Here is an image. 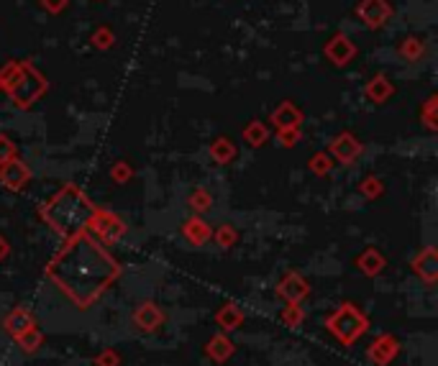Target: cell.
Masks as SVG:
<instances>
[{
	"label": "cell",
	"instance_id": "83f0119b",
	"mask_svg": "<svg viewBox=\"0 0 438 366\" xmlns=\"http://www.w3.org/2000/svg\"><path fill=\"white\" fill-rule=\"evenodd\" d=\"M211 203H213L211 195H208V192H205V190H195V192H192V195H190V208H192V210H195V213H205V210H208V208H211Z\"/></svg>",
	"mask_w": 438,
	"mask_h": 366
},
{
	"label": "cell",
	"instance_id": "7402d4cb",
	"mask_svg": "<svg viewBox=\"0 0 438 366\" xmlns=\"http://www.w3.org/2000/svg\"><path fill=\"white\" fill-rule=\"evenodd\" d=\"M303 320H305V308H300V303H287V308L282 313V323L287 328H300Z\"/></svg>",
	"mask_w": 438,
	"mask_h": 366
},
{
	"label": "cell",
	"instance_id": "e575fe53",
	"mask_svg": "<svg viewBox=\"0 0 438 366\" xmlns=\"http://www.w3.org/2000/svg\"><path fill=\"white\" fill-rule=\"evenodd\" d=\"M280 141H282V146H295L297 141H300V131L297 128H282L280 131Z\"/></svg>",
	"mask_w": 438,
	"mask_h": 366
},
{
	"label": "cell",
	"instance_id": "5b68a950",
	"mask_svg": "<svg viewBox=\"0 0 438 366\" xmlns=\"http://www.w3.org/2000/svg\"><path fill=\"white\" fill-rule=\"evenodd\" d=\"M90 231L95 236L103 239V244H115V241L126 233V223L115 215V213H108V210H95L90 220Z\"/></svg>",
	"mask_w": 438,
	"mask_h": 366
},
{
	"label": "cell",
	"instance_id": "277c9868",
	"mask_svg": "<svg viewBox=\"0 0 438 366\" xmlns=\"http://www.w3.org/2000/svg\"><path fill=\"white\" fill-rule=\"evenodd\" d=\"M44 90H46V80L39 75V72L31 67V64H21V77H18V82L11 87V98H13L15 106H31L39 95H44Z\"/></svg>",
	"mask_w": 438,
	"mask_h": 366
},
{
	"label": "cell",
	"instance_id": "603a6c76",
	"mask_svg": "<svg viewBox=\"0 0 438 366\" xmlns=\"http://www.w3.org/2000/svg\"><path fill=\"white\" fill-rule=\"evenodd\" d=\"M389 92H392V87H389V82L384 77H375L372 82L367 84V95L375 100V103H382V100L387 98Z\"/></svg>",
	"mask_w": 438,
	"mask_h": 366
},
{
	"label": "cell",
	"instance_id": "30bf717a",
	"mask_svg": "<svg viewBox=\"0 0 438 366\" xmlns=\"http://www.w3.org/2000/svg\"><path fill=\"white\" fill-rule=\"evenodd\" d=\"M359 154H361V144L351 134H341L339 139L331 141V156H336V162L349 164Z\"/></svg>",
	"mask_w": 438,
	"mask_h": 366
},
{
	"label": "cell",
	"instance_id": "d4e9b609",
	"mask_svg": "<svg viewBox=\"0 0 438 366\" xmlns=\"http://www.w3.org/2000/svg\"><path fill=\"white\" fill-rule=\"evenodd\" d=\"M267 128L259 123V120H254V123H249L246 131H244V139L251 144V146H262L264 141H267Z\"/></svg>",
	"mask_w": 438,
	"mask_h": 366
},
{
	"label": "cell",
	"instance_id": "4dcf8cb0",
	"mask_svg": "<svg viewBox=\"0 0 438 366\" xmlns=\"http://www.w3.org/2000/svg\"><path fill=\"white\" fill-rule=\"evenodd\" d=\"M331 156L328 154H315L311 159V169L315 172V175H328V169H331Z\"/></svg>",
	"mask_w": 438,
	"mask_h": 366
},
{
	"label": "cell",
	"instance_id": "d6986e66",
	"mask_svg": "<svg viewBox=\"0 0 438 366\" xmlns=\"http://www.w3.org/2000/svg\"><path fill=\"white\" fill-rule=\"evenodd\" d=\"M215 323L223 328V331H236L241 323H244V310L239 305L228 303L218 310V315H215Z\"/></svg>",
	"mask_w": 438,
	"mask_h": 366
},
{
	"label": "cell",
	"instance_id": "484cf974",
	"mask_svg": "<svg viewBox=\"0 0 438 366\" xmlns=\"http://www.w3.org/2000/svg\"><path fill=\"white\" fill-rule=\"evenodd\" d=\"M18 77H21V64L18 62H11L6 67V70L0 72V87H6V90H11L15 82H18Z\"/></svg>",
	"mask_w": 438,
	"mask_h": 366
},
{
	"label": "cell",
	"instance_id": "e0dca14e",
	"mask_svg": "<svg viewBox=\"0 0 438 366\" xmlns=\"http://www.w3.org/2000/svg\"><path fill=\"white\" fill-rule=\"evenodd\" d=\"M325 54H328V59L336 64H346L349 59L353 56V46L351 42H349L346 36H333L331 42H328V46H325Z\"/></svg>",
	"mask_w": 438,
	"mask_h": 366
},
{
	"label": "cell",
	"instance_id": "ffe728a7",
	"mask_svg": "<svg viewBox=\"0 0 438 366\" xmlns=\"http://www.w3.org/2000/svg\"><path fill=\"white\" fill-rule=\"evenodd\" d=\"M211 156H213V162L215 164H228V162H234V156H236V146L231 144L228 139H215L211 144Z\"/></svg>",
	"mask_w": 438,
	"mask_h": 366
},
{
	"label": "cell",
	"instance_id": "6da1fadb",
	"mask_svg": "<svg viewBox=\"0 0 438 366\" xmlns=\"http://www.w3.org/2000/svg\"><path fill=\"white\" fill-rule=\"evenodd\" d=\"M118 274V261L85 233L67 241V246L46 267V277L80 310L90 308L100 297V292L113 284Z\"/></svg>",
	"mask_w": 438,
	"mask_h": 366
},
{
	"label": "cell",
	"instance_id": "4fadbf2b",
	"mask_svg": "<svg viewBox=\"0 0 438 366\" xmlns=\"http://www.w3.org/2000/svg\"><path fill=\"white\" fill-rule=\"evenodd\" d=\"M205 353H208V359H213L215 364H226L231 356L236 353V346L231 343V338L218 333V336H213L208 343H205Z\"/></svg>",
	"mask_w": 438,
	"mask_h": 366
},
{
	"label": "cell",
	"instance_id": "f546056e",
	"mask_svg": "<svg viewBox=\"0 0 438 366\" xmlns=\"http://www.w3.org/2000/svg\"><path fill=\"white\" fill-rule=\"evenodd\" d=\"M111 177H113L118 184H123V182H128V179L134 177V167H131L128 162H118L113 169H111Z\"/></svg>",
	"mask_w": 438,
	"mask_h": 366
},
{
	"label": "cell",
	"instance_id": "7a4b0ae2",
	"mask_svg": "<svg viewBox=\"0 0 438 366\" xmlns=\"http://www.w3.org/2000/svg\"><path fill=\"white\" fill-rule=\"evenodd\" d=\"M95 210L98 208L90 203V197L80 190V187L64 184L62 190L44 205L42 215L59 236H64V239L70 241L90 228V220L95 215Z\"/></svg>",
	"mask_w": 438,
	"mask_h": 366
},
{
	"label": "cell",
	"instance_id": "7c38bea8",
	"mask_svg": "<svg viewBox=\"0 0 438 366\" xmlns=\"http://www.w3.org/2000/svg\"><path fill=\"white\" fill-rule=\"evenodd\" d=\"M359 15L364 18L367 26H382L389 18V6L387 0H361Z\"/></svg>",
	"mask_w": 438,
	"mask_h": 366
},
{
	"label": "cell",
	"instance_id": "8fae6325",
	"mask_svg": "<svg viewBox=\"0 0 438 366\" xmlns=\"http://www.w3.org/2000/svg\"><path fill=\"white\" fill-rule=\"evenodd\" d=\"M413 269H415V274L420 277L423 282L433 284L438 277V256H436V248H425L423 253H418L415 259H413Z\"/></svg>",
	"mask_w": 438,
	"mask_h": 366
},
{
	"label": "cell",
	"instance_id": "d6a6232c",
	"mask_svg": "<svg viewBox=\"0 0 438 366\" xmlns=\"http://www.w3.org/2000/svg\"><path fill=\"white\" fill-rule=\"evenodd\" d=\"M92 42H95V46H100V49H108V46L113 44V31H108V28H98V31L92 34Z\"/></svg>",
	"mask_w": 438,
	"mask_h": 366
},
{
	"label": "cell",
	"instance_id": "9a60e30c",
	"mask_svg": "<svg viewBox=\"0 0 438 366\" xmlns=\"http://www.w3.org/2000/svg\"><path fill=\"white\" fill-rule=\"evenodd\" d=\"M182 233L192 246H203V244H208L213 239V228L203 218H190L182 225Z\"/></svg>",
	"mask_w": 438,
	"mask_h": 366
},
{
	"label": "cell",
	"instance_id": "8992f818",
	"mask_svg": "<svg viewBox=\"0 0 438 366\" xmlns=\"http://www.w3.org/2000/svg\"><path fill=\"white\" fill-rule=\"evenodd\" d=\"M29 179H31V169L23 162H18V159L0 164V184L8 187V190H21V187L29 184Z\"/></svg>",
	"mask_w": 438,
	"mask_h": 366
},
{
	"label": "cell",
	"instance_id": "ac0fdd59",
	"mask_svg": "<svg viewBox=\"0 0 438 366\" xmlns=\"http://www.w3.org/2000/svg\"><path fill=\"white\" fill-rule=\"evenodd\" d=\"M356 267H359L361 274L367 277H377L384 269V256H382L377 248H367V251L359 253V259H356Z\"/></svg>",
	"mask_w": 438,
	"mask_h": 366
},
{
	"label": "cell",
	"instance_id": "3957f363",
	"mask_svg": "<svg viewBox=\"0 0 438 366\" xmlns=\"http://www.w3.org/2000/svg\"><path fill=\"white\" fill-rule=\"evenodd\" d=\"M325 328H328L331 336L339 338L344 346H353L364 333H367L369 320L356 305L344 303L328 320H325Z\"/></svg>",
	"mask_w": 438,
	"mask_h": 366
},
{
	"label": "cell",
	"instance_id": "836d02e7",
	"mask_svg": "<svg viewBox=\"0 0 438 366\" xmlns=\"http://www.w3.org/2000/svg\"><path fill=\"white\" fill-rule=\"evenodd\" d=\"M95 366H120V356L113 351V348H106V351L95 359Z\"/></svg>",
	"mask_w": 438,
	"mask_h": 366
},
{
	"label": "cell",
	"instance_id": "5bb4252c",
	"mask_svg": "<svg viewBox=\"0 0 438 366\" xmlns=\"http://www.w3.org/2000/svg\"><path fill=\"white\" fill-rule=\"evenodd\" d=\"M36 320L34 315H31L26 308H15L13 313H8V317L3 320V328H6V333H11V336H21L23 331H29V328H34Z\"/></svg>",
	"mask_w": 438,
	"mask_h": 366
},
{
	"label": "cell",
	"instance_id": "4316f807",
	"mask_svg": "<svg viewBox=\"0 0 438 366\" xmlns=\"http://www.w3.org/2000/svg\"><path fill=\"white\" fill-rule=\"evenodd\" d=\"M403 56L405 59H410V62H418V56L423 54V42L420 39H405L403 44Z\"/></svg>",
	"mask_w": 438,
	"mask_h": 366
},
{
	"label": "cell",
	"instance_id": "2e32d148",
	"mask_svg": "<svg viewBox=\"0 0 438 366\" xmlns=\"http://www.w3.org/2000/svg\"><path fill=\"white\" fill-rule=\"evenodd\" d=\"M300 120H303V113L297 111L292 103H282V106L272 113V123L277 126V131H282V128H297L300 126Z\"/></svg>",
	"mask_w": 438,
	"mask_h": 366
},
{
	"label": "cell",
	"instance_id": "cb8c5ba5",
	"mask_svg": "<svg viewBox=\"0 0 438 366\" xmlns=\"http://www.w3.org/2000/svg\"><path fill=\"white\" fill-rule=\"evenodd\" d=\"M213 239H215V244H218L220 248H231L239 241V233H236V228L234 225H220L218 231L213 233Z\"/></svg>",
	"mask_w": 438,
	"mask_h": 366
},
{
	"label": "cell",
	"instance_id": "9c48e42d",
	"mask_svg": "<svg viewBox=\"0 0 438 366\" xmlns=\"http://www.w3.org/2000/svg\"><path fill=\"white\" fill-rule=\"evenodd\" d=\"M134 323L139 325L144 333L159 331V328H162V323H164L162 308H159V305H154V303L139 305V308H136V313H134Z\"/></svg>",
	"mask_w": 438,
	"mask_h": 366
},
{
	"label": "cell",
	"instance_id": "8d00e7d4",
	"mask_svg": "<svg viewBox=\"0 0 438 366\" xmlns=\"http://www.w3.org/2000/svg\"><path fill=\"white\" fill-rule=\"evenodd\" d=\"M8 253H11V246H8V241L3 239V236H0V261L6 259Z\"/></svg>",
	"mask_w": 438,
	"mask_h": 366
},
{
	"label": "cell",
	"instance_id": "d590c367",
	"mask_svg": "<svg viewBox=\"0 0 438 366\" xmlns=\"http://www.w3.org/2000/svg\"><path fill=\"white\" fill-rule=\"evenodd\" d=\"M44 6L49 8V11H54V13H59V11L67 6V0H44Z\"/></svg>",
	"mask_w": 438,
	"mask_h": 366
},
{
	"label": "cell",
	"instance_id": "f1b7e54d",
	"mask_svg": "<svg viewBox=\"0 0 438 366\" xmlns=\"http://www.w3.org/2000/svg\"><path fill=\"white\" fill-rule=\"evenodd\" d=\"M361 195L364 197H369V200H375V197H380L382 195V190H384V187H382V182L380 179H377V177H367V179H364V182H361Z\"/></svg>",
	"mask_w": 438,
	"mask_h": 366
},
{
	"label": "cell",
	"instance_id": "1f68e13d",
	"mask_svg": "<svg viewBox=\"0 0 438 366\" xmlns=\"http://www.w3.org/2000/svg\"><path fill=\"white\" fill-rule=\"evenodd\" d=\"M11 159H15V146H13V141L8 139V136H0V164L11 162Z\"/></svg>",
	"mask_w": 438,
	"mask_h": 366
},
{
	"label": "cell",
	"instance_id": "52a82bcc",
	"mask_svg": "<svg viewBox=\"0 0 438 366\" xmlns=\"http://www.w3.org/2000/svg\"><path fill=\"white\" fill-rule=\"evenodd\" d=\"M397 353H400V343H397V338L392 336H380L372 341V346H369V361L377 366H387L392 364V359H395Z\"/></svg>",
	"mask_w": 438,
	"mask_h": 366
},
{
	"label": "cell",
	"instance_id": "44dd1931",
	"mask_svg": "<svg viewBox=\"0 0 438 366\" xmlns=\"http://www.w3.org/2000/svg\"><path fill=\"white\" fill-rule=\"evenodd\" d=\"M42 341H44V333L39 331V328H29V331H23L21 336H15V343L21 346V351H26V353H34V351H39V346H42Z\"/></svg>",
	"mask_w": 438,
	"mask_h": 366
},
{
	"label": "cell",
	"instance_id": "ba28073f",
	"mask_svg": "<svg viewBox=\"0 0 438 366\" xmlns=\"http://www.w3.org/2000/svg\"><path fill=\"white\" fill-rule=\"evenodd\" d=\"M311 287H308V282L303 279L300 274L290 272V274H284V279L280 282V287H277V295L287 300V303H303L305 297H308Z\"/></svg>",
	"mask_w": 438,
	"mask_h": 366
}]
</instances>
